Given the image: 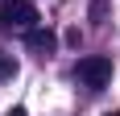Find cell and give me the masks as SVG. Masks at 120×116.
<instances>
[{
    "instance_id": "4",
    "label": "cell",
    "mask_w": 120,
    "mask_h": 116,
    "mask_svg": "<svg viewBox=\"0 0 120 116\" xmlns=\"http://www.w3.org/2000/svg\"><path fill=\"white\" fill-rule=\"evenodd\" d=\"M12 75H17V58L0 50V79H12Z\"/></svg>"
},
{
    "instance_id": "5",
    "label": "cell",
    "mask_w": 120,
    "mask_h": 116,
    "mask_svg": "<svg viewBox=\"0 0 120 116\" xmlns=\"http://www.w3.org/2000/svg\"><path fill=\"white\" fill-rule=\"evenodd\" d=\"M8 116H25V108H12V112H8Z\"/></svg>"
},
{
    "instance_id": "1",
    "label": "cell",
    "mask_w": 120,
    "mask_h": 116,
    "mask_svg": "<svg viewBox=\"0 0 120 116\" xmlns=\"http://www.w3.org/2000/svg\"><path fill=\"white\" fill-rule=\"evenodd\" d=\"M75 79L83 83V87H91V91L108 87V83H112V58H104V54L79 58V62H75Z\"/></svg>"
},
{
    "instance_id": "2",
    "label": "cell",
    "mask_w": 120,
    "mask_h": 116,
    "mask_svg": "<svg viewBox=\"0 0 120 116\" xmlns=\"http://www.w3.org/2000/svg\"><path fill=\"white\" fill-rule=\"evenodd\" d=\"M37 21H41V17H37V8L29 0H4V4H0V25H8V29H25V33H29Z\"/></svg>"
},
{
    "instance_id": "6",
    "label": "cell",
    "mask_w": 120,
    "mask_h": 116,
    "mask_svg": "<svg viewBox=\"0 0 120 116\" xmlns=\"http://www.w3.org/2000/svg\"><path fill=\"white\" fill-rule=\"evenodd\" d=\"M108 116H120V112H108Z\"/></svg>"
},
{
    "instance_id": "3",
    "label": "cell",
    "mask_w": 120,
    "mask_h": 116,
    "mask_svg": "<svg viewBox=\"0 0 120 116\" xmlns=\"http://www.w3.org/2000/svg\"><path fill=\"white\" fill-rule=\"evenodd\" d=\"M25 46L33 50V54H54V46H58V37L50 33V29H41V25H33V29H29V33H25Z\"/></svg>"
}]
</instances>
